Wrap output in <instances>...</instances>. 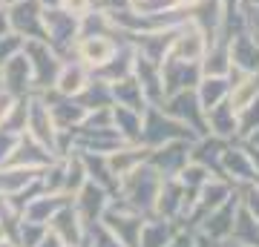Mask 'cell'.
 Wrapping results in <instances>:
<instances>
[{
    "label": "cell",
    "mask_w": 259,
    "mask_h": 247,
    "mask_svg": "<svg viewBox=\"0 0 259 247\" xmlns=\"http://www.w3.org/2000/svg\"><path fill=\"white\" fill-rule=\"evenodd\" d=\"M158 184H161L158 170H153V167L144 161V164H139L133 173L118 178L115 195L124 199L130 207H136L141 216H150V213H153V202H156V192H158Z\"/></svg>",
    "instance_id": "6da1fadb"
},
{
    "label": "cell",
    "mask_w": 259,
    "mask_h": 247,
    "mask_svg": "<svg viewBox=\"0 0 259 247\" xmlns=\"http://www.w3.org/2000/svg\"><path fill=\"white\" fill-rule=\"evenodd\" d=\"M167 141H196V135H193V129H187L185 124H179L176 118H170L158 107H147V110L141 112L139 144H144L147 150H156V146L167 144Z\"/></svg>",
    "instance_id": "7a4b0ae2"
},
{
    "label": "cell",
    "mask_w": 259,
    "mask_h": 247,
    "mask_svg": "<svg viewBox=\"0 0 259 247\" xmlns=\"http://www.w3.org/2000/svg\"><path fill=\"white\" fill-rule=\"evenodd\" d=\"M23 55L29 58V66H32V92H47L55 86V78L61 72V55L47 43V40H23Z\"/></svg>",
    "instance_id": "3957f363"
},
{
    "label": "cell",
    "mask_w": 259,
    "mask_h": 247,
    "mask_svg": "<svg viewBox=\"0 0 259 247\" xmlns=\"http://www.w3.org/2000/svg\"><path fill=\"white\" fill-rule=\"evenodd\" d=\"M44 40L61 55V61H69L75 52V40H78V18H72L61 6H47L44 9Z\"/></svg>",
    "instance_id": "277c9868"
},
{
    "label": "cell",
    "mask_w": 259,
    "mask_h": 247,
    "mask_svg": "<svg viewBox=\"0 0 259 247\" xmlns=\"http://www.w3.org/2000/svg\"><path fill=\"white\" fill-rule=\"evenodd\" d=\"M141 221H144V216H141L136 207H130L124 199H118V195H112L110 204H107V210H104V216H101V224L110 230L124 247H139Z\"/></svg>",
    "instance_id": "5b68a950"
},
{
    "label": "cell",
    "mask_w": 259,
    "mask_h": 247,
    "mask_svg": "<svg viewBox=\"0 0 259 247\" xmlns=\"http://www.w3.org/2000/svg\"><path fill=\"white\" fill-rule=\"evenodd\" d=\"M26 135L35 138L37 144H44L55 156L58 153V138H61V129L55 127V118H52V112H49L47 101L32 92L29 95V107H26Z\"/></svg>",
    "instance_id": "8992f818"
},
{
    "label": "cell",
    "mask_w": 259,
    "mask_h": 247,
    "mask_svg": "<svg viewBox=\"0 0 259 247\" xmlns=\"http://www.w3.org/2000/svg\"><path fill=\"white\" fill-rule=\"evenodd\" d=\"M158 110L167 112L170 118H176L179 124H185L187 129H193L196 138L207 135V127H204V110L199 107V98H196L193 89H185V92H173V95H167L164 101L158 104Z\"/></svg>",
    "instance_id": "52a82bcc"
},
{
    "label": "cell",
    "mask_w": 259,
    "mask_h": 247,
    "mask_svg": "<svg viewBox=\"0 0 259 247\" xmlns=\"http://www.w3.org/2000/svg\"><path fill=\"white\" fill-rule=\"evenodd\" d=\"M6 15H9V29L23 40H44V6L40 0H12L6 3Z\"/></svg>",
    "instance_id": "ba28073f"
},
{
    "label": "cell",
    "mask_w": 259,
    "mask_h": 247,
    "mask_svg": "<svg viewBox=\"0 0 259 247\" xmlns=\"http://www.w3.org/2000/svg\"><path fill=\"white\" fill-rule=\"evenodd\" d=\"M190 204L193 202L187 199V192H185V187L179 184V178H161L150 216H158V219H167V221H176L179 224V221L187 216Z\"/></svg>",
    "instance_id": "9c48e42d"
},
{
    "label": "cell",
    "mask_w": 259,
    "mask_h": 247,
    "mask_svg": "<svg viewBox=\"0 0 259 247\" xmlns=\"http://www.w3.org/2000/svg\"><path fill=\"white\" fill-rule=\"evenodd\" d=\"M207 49V35L196 26L193 20L182 23L179 29H173V40L167 49V58L173 61H187V64H199Z\"/></svg>",
    "instance_id": "30bf717a"
},
{
    "label": "cell",
    "mask_w": 259,
    "mask_h": 247,
    "mask_svg": "<svg viewBox=\"0 0 259 247\" xmlns=\"http://www.w3.org/2000/svg\"><path fill=\"white\" fill-rule=\"evenodd\" d=\"M219 173L233 184V187H245V184H259V175L253 170V161H250L248 150L242 141H231L222 153V164H219Z\"/></svg>",
    "instance_id": "8fae6325"
},
{
    "label": "cell",
    "mask_w": 259,
    "mask_h": 247,
    "mask_svg": "<svg viewBox=\"0 0 259 247\" xmlns=\"http://www.w3.org/2000/svg\"><path fill=\"white\" fill-rule=\"evenodd\" d=\"M124 35H118V32H112V35H87V37H78L75 40V52L72 58L75 61H81L90 72L93 69H98L101 64H107L112 58V52L118 49V40Z\"/></svg>",
    "instance_id": "7c38bea8"
},
{
    "label": "cell",
    "mask_w": 259,
    "mask_h": 247,
    "mask_svg": "<svg viewBox=\"0 0 259 247\" xmlns=\"http://www.w3.org/2000/svg\"><path fill=\"white\" fill-rule=\"evenodd\" d=\"M190 144L193 141H167V144L150 150L147 164L153 170H158L161 178H176L190 161Z\"/></svg>",
    "instance_id": "4fadbf2b"
},
{
    "label": "cell",
    "mask_w": 259,
    "mask_h": 247,
    "mask_svg": "<svg viewBox=\"0 0 259 247\" xmlns=\"http://www.w3.org/2000/svg\"><path fill=\"white\" fill-rule=\"evenodd\" d=\"M47 230L61 241L64 247H87V224L81 221L72 202L64 204L61 210L47 221Z\"/></svg>",
    "instance_id": "5bb4252c"
},
{
    "label": "cell",
    "mask_w": 259,
    "mask_h": 247,
    "mask_svg": "<svg viewBox=\"0 0 259 247\" xmlns=\"http://www.w3.org/2000/svg\"><path fill=\"white\" fill-rule=\"evenodd\" d=\"M110 199H112L110 190L98 187L95 181H87L81 190L72 195V207L78 210V216H81L83 224L90 227V224H95V221H101V216H104V210H107Z\"/></svg>",
    "instance_id": "9a60e30c"
},
{
    "label": "cell",
    "mask_w": 259,
    "mask_h": 247,
    "mask_svg": "<svg viewBox=\"0 0 259 247\" xmlns=\"http://www.w3.org/2000/svg\"><path fill=\"white\" fill-rule=\"evenodd\" d=\"M136 55H139V52H136L133 40H130V37H121V40H118V49L112 52L110 61H107V64H101L98 69H93V78H98V81H107V83L124 81V78H130V75H133Z\"/></svg>",
    "instance_id": "2e32d148"
},
{
    "label": "cell",
    "mask_w": 259,
    "mask_h": 247,
    "mask_svg": "<svg viewBox=\"0 0 259 247\" xmlns=\"http://www.w3.org/2000/svg\"><path fill=\"white\" fill-rule=\"evenodd\" d=\"M37 95L47 101L49 112H52V118H55V127L61 129V132H72V129H78L81 127V121L87 118V110H83L75 98H64V95H58L55 89L37 92Z\"/></svg>",
    "instance_id": "e0dca14e"
},
{
    "label": "cell",
    "mask_w": 259,
    "mask_h": 247,
    "mask_svg": "<svg viewBox=\"0 0 259 247\" xmlns=\"http://www.w3.org/2000/svg\"><path fill=\"white\" fill-rule=\"evenodd\" d=\"M202 81V69L199 64H187V61H173L164 58L161 61V83H164V98L173 92L196 89V83Z\"/></svg>",
    "instance_id": "ac0fdd59"
},
{
    "label": "cell",
    "mask_w": 259,
    "mask_h": 247,
    "mask_svg": "<svg viewBox=\"0 0 259 247\" xmlns=\"http://www.w3.org/2000/svg\"><path fill=\"white\" fill-rule=\"evenodd\" d=\"M236 210H239V192H233L225 204H219L216 210L207 213V216L199 221V227H196V230L204 233L207 238H213V241H225V238L231 236V230H233Z\"/></svg>",
    "instance_id": "d6986e66"
},
{
    "label": "cell",
    "mask_w": 259,
    "mask_h": 247,
    "mask_svg": "<svg viewBox=\"0 0 259 247\" xmlns=\"http://www.w3.org/2000/svg\"><path fill=\"white\" fill-rule=\"evenodd\" d=\"M133 78L139 83L144 104L147 107H158L164 101V83H161V64H153L144 55H136V66H133Z\"/></svg>",
    "instance_id": "ffe728a7"
},
{
    "label": "cell",
    "mask_w": 259,
    "mask_h": 247,
    "mask_svg": "<svg viewBox=\"0 0 259 247\" xmlns=\"http://www.w3.org/2000/svg\"><path fill=\"white\" fill-rule=\"evenodd\" d=\"M0 86L15 98L32 95V66H29V58L23 52H18L0 66Z\"/></svg>",
    "instance_id": "44dd1931"
},
{
    "label": "cell",
    "mask_w": 259,
    "mask_h": 247,
    "mask_svg": "<svg viewBox=\"0 0 259 247\" xmlns=\"http://www.w3.org/2000/svg\"><path fill=\"white\" fill-rule=\"evenodd\" d=\"M225 15H228V6H225L222 0H199L190 9V20L207 35V43L216 40V37H225L222 35Z\"/></svg>",
    "instance_id": "7402d4cb"
},
{
    "label": "cell",
    "mask_w": 259,
    "mask_h": 247,
    "mask_svg": "<svg viewBox=\"0 0 259 247\" xmlns=\"http://www.w3.org/2000/svg\"><path fill=\"white\" fill-rule=\"evenodd\" d=\"M52 153H49L44 144H37L35 138H29L26 132L18 138V144H15V150H12V156H9V161L6 164L9 167H23V170H44V167L52 161Z\"/></svg>",
    "instance_id": "603a6c76"
},
{
    "label": "cell",
    "mask_w": 259,
    "mask_h": 247,
    "mask_svg": "<svg viewBox=\"0 0 259 247\" xmlns=\"http://www.w3.org/2000/svg\"><path fill=\"white\" fill-rule=\"evenodd\" d=\"M228 46H231L233 69H239V72H259V40L250 35L248 29L228 37Z\"/></svg>",
    "instance_id": "cb8c5ba5"
},
{
    "label": "cell",
    "mask_w": 259,
    "mask_h": 247,
    "mask_svg": "<svg viewBox=\"0 0 259 247\" xmlns=\"http://www.w3.org/2000/svg\"><path fill=\"white\" fill-rule=\"evenodd\" d=\"M37 190V170H23V167L0 164V195H26Z\"/></svg>",
    "instance_id": "d4e9b609"
},
{
    "label": "cell",
    "mask_w": 259,
    "mask_h": 247,
    "mask_svg": "<svg viewBox=\"0 0 259 247\" xmlns=\"http://www.w3.org/2000/svg\"><path fill=\"white\" fill-rule=\"evenodd\" d=\"M228 81H231L228 104H231L236 112L245 110L248 104H253L259 98V72H239V69H231Z\"/></svg>",
    "instance_id": "484cf974"
},
{
    "label": "cell",
    "mask_w": 259,
    "mask_h": 247,
    "mask_svg": "<svg viewBox=\"0 0 259 247\" xmlns=\"http://www.w3.org/2000/svg\"><path fill=\"white\" fill-rule=\"evenodd\" d=\"M90 78H93V72H90L81 61L69 58V61L61 64V72H58L55 86H52V89H55L58 95H64V98H75V95L90 83Z\"/></svg>",
    "instance_id": "4316f807"
},
{
    "label": "cell",
    "mask_w": 259,
    "mask_h": 247,
    "mask_svg": "<svg viewBox=\"0 0 259 247\" xmlns=\"http://www.w3.org/2000/svg\"><path fill=\"white\" fill-rule=\"evenodd\" d=\"M228 144H231V141H222V138H216V135L196 138L193 144H190V161L207 167L213 175H222V173H219V164H222V153H225V146H228ZM222 178H225V175H222Z\"/></svg>",
    "instance_id": "83f0119b"
},
{
    "label": "cell",
    "mask_w": 259,
    "mask_h": 247,
    "mask_svg": "<svg viewBox=\"0 0 259 247\" xmlns=\"http://www.w3.org/2000/svg\"><path fill=\"white\" fill-rule=\"evenodd\" d=\"M204 127H207V135H216L222 141H236V110L228 101L204 110Z\"/></svg>",
    "instance_id": "f1b7e54d"
},
{
    "label": "cell",
    "mask_w": 259,
    "mask_h": 247,
    "mask_svg": "<svg viewBox=\"0 0 259 247\" xmlns=\"http://www.w3.org/2000/svg\"><path fill=\"white\" fill-rule=\"evenodd\" d=\"M199 69H202V78L204 75H222V78L231 75L233 64H231V46H228V37H216V40L207 43L202 61H199Z\"/></svg>",
    "instance_id": "f546056e"
},
{
    "label": "cell",
    "mask_w": 259,
    "mask_h": 247,
    "mask_svg": "<svg viewBox=\"0 0 259 247\" xmlns=\"http://www.w3.org/2000/svg\"><path fill=\"white\" fill-rule=\"evenodd\" d=\"M176 233H179L176 221L158 219V216H144L139 230V247H167Z\"/></svg>",
    "instance_id": "4dcf8cb0"
},
{
    "label": "cell",
    "mask_w": 259,
    "mask_h": 247,
    "mask_svg": "<svg viewBox=\"0 0 259 247\" xmlns=\"http://www.w3.org/2000/svg\"><path fill=\"white\" fill-rule=\"evenodd\" d=\"M147 156H150V150L144 144H121L118 150H112L110 156H107V164H110L115 178H124V175L133 173L139 164H144Z\"/></svg>",
    "instance_id": "1f68e13d"
},
{
    "label": "cell",
    "mask_w": 259,
    "mask_h": 247,
    "mask_svg": "<svg viewBox=\"0 0 259 247\" xmlns=\"http://www.w3.org/2000/svg\"><path fill=\"white\" fill-rule=\"evenodd\" d=\"M110 118L112 129L118 132V138L124 144H139L141 138V112L139 110H127V107H110Z\"/></svg>",
    "instance_id": "d6a6232c"
},
{
    "label": "cell",
    "mask_w": 259,
    "mask_h": 247,
    "mask_svg": "<svg viewBox=\"0 0 259 247\" xmlns=\"http://www.w3.org/2000/svg\"><path fill=\"white\" fill-rule=\"evenodd\" d=\"M196 98H199V107L202 110H210L216 104L228 101V95H231V81L222 78V75H204L202 81L196 83Z\"/></svg>",
    "instance_id": "836d02e7"
},
{
    "label": "cell",
    "mask_w": 259,
    "mask_h": 247,
    "mask_svg": "<svg viewBox=\"0 0 259 247\" xmlns=\"http://www.w3.org/2000/svg\"><path fill=\"white\" fill-rule=\"evenodd\" d=\"M75 101L81 104L87 112L93 110H107L112 107V86L107 81H98V78H90V83L83 86L78 95H75Z\"/></svg>",
    "instance_id": "e575fe53"
},
{
    "label": "cell",
    "mask_w": 259,
    "mask_h": 247,
    "mask_svg": "<svg viewBox=\"0 0 259 247\" xmlns=\"http://www.w3.org/2000/svg\"><path fill=\"white\" fill-rule=\"evenodd\" d=\"M110 86H112V104H115V107H127V110H139V112L147 110L144 95H141L139 83H136L133 75L124 78V81H118V83H110Z\"/></svg>",
    "instance_id": "d590c367"
},
{
    "label": "cell",
    "mask_w": 259,
    "mask_h": 247,
    "mask_svg": "<svg viewBox=\"0 0 259 247\" xmlns=\"http://www.w3.org/2000/svg\"><path fill=\"white\" fill-rule=\"evenodd\" d=\"M66 156H55L40 173H37V190L40 192H64Z\"/></svg>",
    "instance_id": "8d00e7d4"
},
{
    "label": "cell",
    "mask_w": 259,
    "mask_h": 247,
    "mask_svg": "<svg viewBox=\"0 0 259 247\" xmlns=\"http://www.w3.org/2000/svg\"><path fill=\"white\" fill-rule=\"evenodd\" d=\"M210 175H213V173H210V170H207V167L196 164V161H187V167H185V170H182V173L176 175V178H179V184L185 187L187 199L193 202V199H196V192L202 190V184L207 181Z\"/></svg>",
    "instance_id": "74e56055"
},
{
    "label": "cell",
    "mask_w": 259,
    "mask_h": 247,
    "mask_svg": "<svg viewBox=\"0 0 259 247\" xmlns=\"http://www.w3.org/2000/svg\"><path fill=\"white\" fill-rule=\"evenodd\" d=\"M90 181L87 178V170H83V161L78 153H69L66 156V175H64V195H69L72 199L75 192L81 190L83 184Z\"/></svg>",
    "instance_id": "f35d334b"
},
{
    "label": "cell",
    "mask_w": 259,
    "mask_h": 247,
    "mask_svg": "<svg viewBox=\"0 0 259 247\" xmlns=\"http://www.w3.org/2000/svg\"><path fill=\"white\" fill-rule=\"evenodd\" d=\"M26 107H29V95L15 98V104H12V110H9V115H6V121H3L0 129L15 132V135H23L26 132Z\"/></svg>",
    "instance_id": "ab89813d"
},
{
    "label": "cell",
    "mask_w": 259,
    "mask_h": 247,
    "mask_svg": "<svg viewBox=\"0 0 259 247\" xmlns=\"http://www.w3.org/2000/svg\"><path fill=\"white\" fill-rule=\"evenodd\" d=\"M253 129H259V98L236 112V141H245Z\"/></svg>",
    "instance_id": "60d3db41"
},
{
    "label": "cell",
    "mask_w": 259,
    "mask_h": 247,
    "mask_svg": "<svg viewBox=\"0 0 259 247\" xmlns=\"http://www.w3.org/2000/svg\"><path fill=\"white\" fill-rule=\"evenodd\" d=\"M133 9L139 12V15H147V18H153V15H164V12L179 9V0H139Z\"/></svg>",
    "instance_id": "b9f144b4"
},
{
    "label": "cell",
    "mask_w": 259,
    "mask_h": 247,
    "mask_svg": "<svg viewBox=\"0 0 259 247\" xmlns=\"http://www.w3.org/2000/svg\"><path fill=\"white\" fill-rule=\"evenodd\" d=\"M239 192V204L259 221V184H245V187H236Z\"/></svg>",
    "instance_id": "7bdbcfd3"
},
{
    "label": "cell",
    "mask_w": 259,
    "mask_h": 247,
    "mask_svg": "<svg viewBox=\"0 0 259 247\" xmlns=\"http://www.w3.org/2000/svg\"><path fill=\"white\" fill-rule=\"evenodd\" d=\"M18 52H23V37H20V35L9 32V35L0 37V66L6 64L9 58H15Z\"/></svg>",
    "instance_id": "ee69618b"
},
{
    "label": "cell",
    "mask_w": 259,
    "mask_h": 247,
    "mask_svg": "<svg viewBox=\"0 0 259 247\" xmlns=\"http://www.w3.org/2000/svg\"><path fill=\"white\" fill-rule=\"evenodd\" d=\"M58 6L64 12H69L72 18H83L87 12H93V0H61Z\"/></svg>",
    "instance_id": "f6af8a7d"
},
{
    "label": "cell",
    "mask_w": 259,
    "mask_h": 247,
    "mask_svg": "<svg viewBox=\"0 0 259 247\" xmlns=\"http://www.w3.org/2000/svg\"><path fill=\"white\" fill-rule=\"evenodd\" d=\"M18 138L15 132H6V129H0V164H6L12 156V150H15V144H18Z\"/></svg>",
    "instance_id": "bcb514c9"
},
{
    "label": "cell",
    "mask_w": 259,
    "mask_h": 247,
    "mask_svg": "<svg viewBox=\"0 0 259 247\" xmlns=\"http://www.w3.org/2000/svg\"><path fill=\"white\" fill-rule=\"evenodd\" d=\"M12 104H15V95H9V92L0 86V127H3V121H6V115H9Z\"/></svg>",
    "instance_id": "7dc6e473"
},
{
    "label": "cell",
    "mask_w": 259,
    "mask_h": 247,
    "mask_svg": "<svg viewBox=\"0 0 259 247\" xmlns=\"http://www.w3.org/2000/svg\"><path fill=\"white\" fill-rule=\"evenodd\" d=\"M12 29H9V15H6V6H0V37L3 35H9Z\"/></svg>",
    "instance_id": "c3c4849f"
},
{
    "label": "cell",
    "mask_w": 259,
    "mask_h": 247,
    "mask_svg": "<svg viewBox=\"0 0 259 247\" xmlns=\"http://www.w3.org/2000/svg\"><path fill=\"white\" fill-rule=\"evenodd\" d=\"M35 247H64V244H61V241H58V238L52 236V233H47V236L40 238V241H37Z\"/></svg>",
    "instance_id": "681fc988"
},
{
    "label": "cell",
    "mask_w": 259,
    "mask_h": 247,
    "mask_svg": "<svg viewBox=\"0 0 259 247\" xmlns=\"http://www.w3.org/2000/svg\"><path fill=\"white\" fill-rule=\"evenodd\" d=\"M219 247H250V244H239V241H233V238H225V241H219Z\"/></svg>",
    "instance_id": "f907efd6"
},
{
    "label": "cell",
    "mask_w": 259,
    "mask_h": 247,
    "mask_svg": "<svg viewBox=\"0 0 259 247\" xmlns=\"http://www.w3.org/2000/svg\"><path fill=\"white\" fill-rule=\"evenodd\" d=\"M196 3H199V0H179V6H185V9H193Z\"/></svg>",
    "instance_id": "816d5d0a"
},
{
    "label": "cell",
    "mask_w": 259,
    "mask_h": 247,
    "mask_svg": "<svg viewBox=\"0 0 259 247\" xmlns=\"http://www.w3.org/2000/svg\"><path fill=\"white\" fill-rule=\"evenodd\" d=\"M222 3H225V6H228V12H233V9H236V6H239V0H222Z\"/></svg>",
    "instance_id": "f5cc1de1"
},
{
    "label": "cell",
    "mask_w": 259,
    "mask_h": 247,
    "mask_svg": "<svg viewBox=\"0 0 259 247\" xmlns=\"http://www.w3.org/2000/svg\"><path fill=\"white\" fill-rule=\"evenodd\" d=\"M0 247H18V244H15L12 238H0Z\"/></svg>",
    "instance_id": "db71d44e"
},
{
    "label": "cell",
    "mask_w": 259,
    "mask_h": 247,
    "mask_svg": "<svg viewBox=\"0 0 259 247\" xmlns=\"http://www.w3.org/2000/svg\"><path fill=\"white\" fill-rule=\"evenodd\" d=\"M58 3H61V0H40V6H44V9H47V6H58Z\"/></svg>",
    "instance_id": "11a10c76"
},
{
    "label": "cell",
    "mask_w": 259,
    "mask_h": 247,
    "mask_svg": "<svg viewBox=\"0 0 259 247\" xmlns=\"http://www.w3.org/2000/svg\"><path fill=\"white\" fill-rule=\"evenodd\" d=\"M0 238H6V233H3V227H0Z\"/></svg>",
    "instance_id": "9f6ffc18"
},
{
    "label": "cell",
    "mask_w": 259,
    "mask_h": 247,
    "mask_svg": "<svg viewBox=\"0 0 259 247\" xmlns=\"http://www.w3.org/2000/svg\"><path fill=\"white\" fill-rule=\"evenodd\" d=\"M6 3H9V0H0V6H6Z\"/></svg>",
    "instance_id": "6f0895ef"
},
{
    "label": "cell",
    "mask_w": 259,
    "mask_h": 247,
    "mask_svg": "<svg viewBox=\"0 0 259 247\" xmlns=\"http://www.w3.org/2000/svg\"><path fill=\"white\" fill-rule=\"evenodd\" d=\"M130 3H133V6H136V3H139V0H130Z\"/></svg>",
    "instance_id": "680465c9"
},
{
    "label": "cell",
    "mask_w": 259,
    "mask_h": 247,
    "mask_svg": "<svg viewBox=\"0 0 259 247\" xmlns=\"http://www.w3.org/2000/svg\"><path fill=\"white\" fill-rule=\"evenodd\" d=\"M9 3H12V0H9Z\"/></svg>",
    "instance_id": "91938a15"
}]
</instances>
